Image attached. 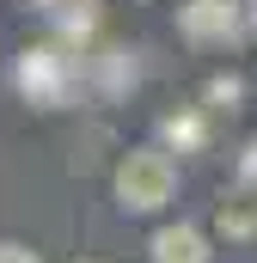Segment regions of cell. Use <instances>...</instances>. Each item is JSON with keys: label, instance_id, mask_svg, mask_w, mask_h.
Here are the masks:
<instances>
[{"label": "cell", "instance_id": "2", "mask_svg": "<svg viewBox=\"0 0 257 263\" xmlns=\"http://www.w3.org/2000/svg\"><path fill=\"white\" fill-rule=\"evenodd\" d=\"M19 86L31 92V104H43V110H56L67 104V86H74V62H67L62 49H25V62H19Z\"/></svg>", "mask_w": 257, "mask_h": 263}, {"label": "cell", "instance_id": "7", "mask_svg": "<svg viewBox=\"0 0 257 263\" xmlns=\"http://www.w3.org/2000/svg\"><path fill=\"white\" fill-rule=\"evenodd\" d=\"M80 263H92V257H80Z\"/></svg>", "mask_w": 257, "mask_h": 263}, {"label": "cell", "instance_id": "6", "mask_svg": "<svg viewBox=\"0 0 257 263\" xmlns=\"http://www.w3.org/2000/svg\"><path fill=\"white\" fill-rule=\"evenodd\" d=\"M0 263H37V251L19 245V239H0Z\"/></svg>", "mask_w": 257, "mask_h": 263}, {"label": "cell", "instance_id": "3", "mask_svg": "<svg viewBox=\"0 0 257 263\" xmlns=\"http://www.w3.org/2000/svg\"><path fill=\"white\" fill-rule=\"evenodd\" d=\"M178 31L190 43H227V37H239V0H190V6H178Z\"/></svg>", "mask_w": 257, "mask_h": 263}, {"label": "cell", "instance_id": "1", "mask_svg": "<svg viewBox=\"0 0 257 263\" xmlns=\"http://www.w3.org/2000/svg\"><path fill=\"white\" fill-rule=\"evenodd\" d=\"M178 190V165L159 153V147H135L123 165H117V202H123L128 214H153V208H166Z\"/></svg>", "mask_w": 257, "mask_h": 263}, {"label": "cell", "instance_id": "4", "mask_svg": "<svg viewBox=\"0 0 257 263\" xmlns=\"http://www.w3.org/2000/svg\"><path fill=\"white\" fill-rule=\"evenodd\" d=\"M147 251H153V263H208V257H214L208 239H202L196 227H159Z\"/></svg>", "mask_w": 257, "mask_h": 263}, {"label": "cell", "instance_id": "5", "mask_svg": "<svg viewBox=\"0 0 257 263\" xmlns=\"http://www.w3.org/2000/svg\"><path fill=\"white\" fill-rule=\"evenodd\" d=\"M221 233H227V239H257V196L251 190L221 196Z\"/></svg>", "mask_w": 257, "mask_h": 263}]
</instances>
